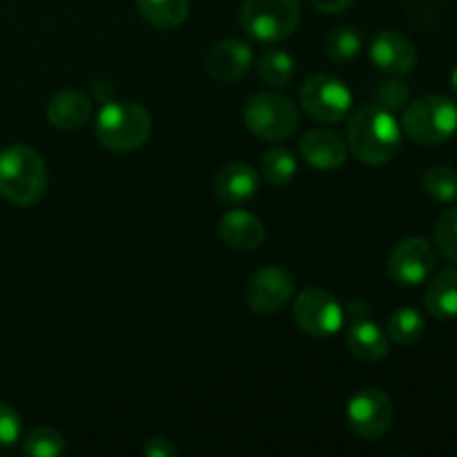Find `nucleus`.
<instances>
[{
    "instance_id": "nucleus-32",
    "label": "nucleus",
    "mask_w": 457,
    "mask_h": 457,
    "mask_svg": "<svg viewBox=\"0 0 457 457\" xmlns=\"http://www.w3.org/2000/svg\"><path fill=\"white\" fill-rule=\"evenodd\" d=\"M312 7H317L324 13H342L351 7L355 0H311Z\"/></svg>"
},
{
    "instance_id": "nucleus-9",
    "label": "nucleus",
    "mask_w": 457,
    "mask_h": 457,
    "mask_svg": "<svg viewBox=\"0 0 457 457\" xmlns=\"http://www.w3.org/2000/svg\"><path fill=\"white\" fill-rule=\"evenodd\" d=\"M348 428L361 440H378L393 424V402L379 388H361L346 406Z\"/></svg>"
},
{
    "instance_id": "nucleus-12",
    "label": "nucleus",
    "mask_w": 457,
    "mask_h": 457,
    "mask_svg": "<svg viewBox=\"0 0 457 457\" xmlns=\"http://www.w3.org/2000/svg\"><path fill=\"white\" fill-rule=\"evenodd\" d=\"M370 61L379 71L388 76H406L418 62V49L413 40L400 31H379L370 43Z\"/></svg>"
},
{
    "instance_id": "nucleus-20",
    "label": "nucleus",
    "mask_w": 457,
    "mask_h": 457,
    "mask_svg": "<svg viewBox=\"0 0 457 457\" xmlns=\"http://www.w3.org/2000/svg\"><path fill=\"white\" fill-rule=\"evenodd\" d=\"M138 12L159 29H174L187 21L190 0H137Z\"/></svg>"
},
{
    "instance_id": "nucleus-34",
    "label": "nucleus",
    "mask_w": 457,
    "mask_h": 457,
    "mask_svg": "<svg viewBox=\"0 0 457 457\" xmlns=\"http://www.w3.org/2000/svg\"><path fill=\"white\" fill-rule=\"evenodd\" d=\"M451 89L457 94V65L453 67V71H451Z\"/></svg>"
},
{
    "instance_id": "nucleus-22",
    "label": "nucleus",
    "mask_w": 457,
    "mask_h": 457,
    "mask_svg": "<svg viewBox=\"0 0 457 457\" xmlns=\"http://www.w3.org/2000/svg\"><path fill=\"white\" fill-rule=\"evenodd\" d=\"M427 328V321L420 315L415 308H397L388 320V339H393L400 346H411V344L420 342Z\"/></svg>"
},
{
    "instance_id": "nucleus-5",
    "label": "nucleus",
    "mask_w": 457,
    "mask_h": 457,
    "mask_svg": "<svg viewBox=\"0 0 457 457\" xmlns=\"http://www.w3.org/2000/svg\"><path fill=\"white\" fill-rule=\"evenodd\" d=\"M245 128L266 143L288 141L299 129V110L288 96L277 92L254 94L244 107Z\"/></svg>"
},
{
    "instance_id": "nucleus-25",
    "label": "nucleus",
    "mask_w": 457,
    "mask_h": 457,
    "mask_svg": "<svg viewBox=\"0 0 457 457\" xmlns=\"http://www.w3.org/2000/svg\"><path fill=\"white\" fill-rule=\"evenodd\" d=\"M295 172H297V159L286 147H277L263 154L262 159V177L266 179L270 186H286L293 181Z\"/></svg>"
},
{
    "instance_id": "nucleus-33",
    "label": "nucleus",
    "mask_w": 457,
    "mask_h": 457,
    "mask_svg": "<svg viewBox=\"0 0 457 457\" xmlns=\"http://www.w3.org/2000/svg\"><path fill=\"white\" fill-rule=\"evenodd\" d=\"M92 98L101 103L114 101V87L107 80H94L92 83Z\"/></svg>"
},
{
    "instance_id": "nucleus-31",
    "label": "nucleus",
    "mask_w": 457,
    "mask_h": 457,
    "mask_svg": "<svg viewBox=\"0 0 457 457\" xmlns=\"http://www.w3.org/2000/svg\"><path fill=\"white\" fill-rule=\"evenodd\" d=\"M370 311H373V308H370L364 299H353V302H348L346 311H344V320H346V317H351V321L369 320Z\"/></svg>"
},
{
    "instance_id": "nucleus-10",
    "label": "nucleus",
    "mask_w": 457,
    "mask_h": 457,
    "mask_svg": "<svg viewBox=\"0 0 457 457\" xmlns=\"http://www.w3.org/2000/svg\"><path fill=\"white\" fill-rule=\"evenodd\" d=\"M436 268V253L433 245L422 237H409L400 241L388 254L386 272L395 284L420 286L431 277Z\"/></svg>"
},
{
    "instance_id": "nucleus-1",
    "label": "nucleus",
    "mask_w": 457,
    "mask_h": 457,
    "mask_svg": "<svg viewBox=\"0 0 457 457\" xmlns=\"http://www.w3.org/2000/svg\"><path fill=\"white\" fill-rule=\"evenodd\" d=\"M348 150L366 165H384L402 147V128L393 112L378 103H366L353 112L346 128Z\"/></svg>"
},
{
    "instance_id": "nucleus-27",
    "label": "nucleus",
    "mask_w": 457,
    "mask_h": 457,
    "mask_svg": "<svg viewBox=\"0 0 457 457\" xmlns=\"http://www.w3.org/2000/svg\"><path fill=\"white\" fill-rule=\"evenodd\" d=\"M373 96L378 105L386 107L388 112H397L406 107V103H409V96H411V89L404 80H400V76H395V79L379 80L373 89Z\"/></svg>"
},
{
    "instance_id": "nucleus-23",
    "label": "nucleus",
    "mask_w": 457,
    "mask_h": 457,
    "mask_svg": "<svg viewBox=\"0 0 457 457\" xmlns=\"http://www.w3.org/2000/svg\"><path fill=\"white\" fill-rule=\"evenodd\" d=\"M361 47H364V38L357 27H337L326 38L324 54L328 61L346 62L353 61L361 52Z\"/></svg>"
},
{
    "instance_id": "nucleus-8",
    "label": "nucleus",
    "mask_w": 457,
    "mask_h": 457,
    "mask_svg": "<svg viewBox=\"0 0 457 457\" xmlns=\"http://www.w3.org/2000/svg\"><path fill=\"white\" fill-rule=\"evenodd\" d=\"M295 321L306 335L317 339L333 337L344 326V308L324 288H306L295 299Z\"/></svg>"
},
{
    "instance_id": "nucleus-2",
    "label": "nucleus",
    "mask_w": 457,
    "mask_h": 457,
    "mask_svg": "<svg viewBox=\"0 0 457 457\" xmlns=\"http://www.w3.org/2000/svg\"><path fill=\"white\" fill-rule=\"evenodd\" d=\"M45 159L29 145H12L0 152V196L18 208L36 205L47 190Z\"/></svg>"
},
{
    "instance_id": "nucleus-26",
    "label": "nucleus",
    "mask_w": 457,
    "mask_h": 457,
    "mask_svg": "<svg viewBox=\"0 0 457 457\" xmlns=\"http://www.w3.org/2000/svg\"><path fill=\"white\" fill-rule=\"evenodd\" d=\"M65 437L61 431L38 427L22 440V453L31 457H58L65 453Z\"/></svg>"
},
{
    "instance_id": "nucleus-6",
    "label": "nucleus",
    "mask_w": 457,
    "mask_h": 457,
    "mask_svg": "<svg viewBox=\"0 0 457 457\" xmlns=\"http://www.w3.org/2000/svg\"><path fill=\"white\" fill-rule=\"evenodd\" d=\"M241 27L259 43H279L295 34L302 21L299 0H245Z\"/></svg>"
},
{
    "instance_id": "nucleus-21",
    "label": "nucleus",
    "mask_w": 457,
    "mask_h": 457,
    "mask_svg": "<svg viewBox=\"0 0 457 457\" xmlns=\"http://www.w3.org/2000/svg\"><path fill=\"white\" fill-rule=\"evenodd\" d=\"M257 74L268 87H286L295 76V61L288 52L279 47H270L262 54L257 65Z\"/></svg>"
},
{
    "instance_id": "nucleus-29",
    "label": "nucleus",
    "mask_w": 457,
    "mask_h": 457,
    "mask_svg": "<svg viewBox=\"0 0 457 457\" xmlns=\"http://www.w3.org/2000/svg\"><path fill=\"white\" fill-rule=\"evenodd\" d=\"M22 420L18 411L7 402H0V449L13 446L21 440Z\"/></svg>"
},
{
    "instance_id": "nucleus-15",
    "label": "nucleus",
    "mask_w": 457,
    "mask_h": 457,
    "mask_svg": "<svg viewBox=\"0 0 457 457\" xmlns=\"http://www.w3.org/2000/svg\"><path fill=\"white\" fill-rule=\"evenodd\" d=\"M205 65L210 76L219 83H237L253 65V49L244 40H221L208 52Z\"/></svg>"
},
{
    "instance_id": "nucleus-11",
    "label": "nucleus",
    "mask_w": 457,
    "mask_h": 457,
    "mask_svg": "<svg viewBox=\"0 0 457 457\" xmlns=\"http://www.w3.org/2000/svg\"><path fill=\"white\" fill-rule=\"evenodd\" d=\"M295 295V279L286 268L266 266L245 286V303L257 315H275Z\"/></svg>"
},
{
    "instance_id": "nucleus-19",
    "label": "nucleus",
    "mask_w": 457,
    "mask_h": 457,
    "mask_svg": "<svg viewBox=\"0 0 457 457\" xmlns=\"http://www.w3.org/2000/svg\"><path fill=\"white\" fill-rule=\"evenodd\" d=\"M424 306L436 320L457 317V268H446L428 284Z\"/></svg>"
},
{
    "instance_id": "nucleus-3",
    "label": "nucleus",
    "mask_w": 457,
    "mask_h": 457,
    "mask_svg": "<svg viewBox=\"0 0 457 457\" xmlns=\"http://www.w3.org/2000/svg\"><path fill=\"white\" fill-rule=\"evenodd\" d=\"M94 134L105 150L129 154L147 143L152 134V119L145 107L138 103H103L96 123H94Z\"/></svg>"
},
{
    "instance_id": "nucleus-4",
    "label": "nucleus",
    "mask_w": 457,
    "mask_h": 457,
    "mask_svg": "<svg viewBox=\"0 0 457 457\" xmlns=\"http://www.w3.org/2000/svg\"><path fill=\"white\" fill-rule=\"evenodd\" d=\"M402 129L420 145H440L457 132V103L445 94H427L406 107Z\"/></svg>"
},
{
    "instance_id": "nucleus-17",
    "label": "nucleus",
    "mask_w": 457,
    "mask_h": 457,
    "mask_svg": "<svg viewBox=\"0 0 457 457\" xmlns=\"http://www.w3.org/2000/svg\"><path fill=\"white\" fill-rule=\"evenodd\" d=\"M49 123L58 129H71L83 128L85 123L92 116V101H89L87 94L79 92V89H62V92L54 94L47 103V110H45Z\"/></svg>"
},
{
    "instance_id": "nucleus-30",
    "label": "nucleus",
    "mask_w": 457,
    "mask_h": 457,
    "mask_svg": "<svg viewBox=\"0 0 457 457\" xmlns=\"http://www.w3.org/2000/svg\"><path fill=\"white\" fill-rule=\"evenodd\" d=\"M143 453H145V457H174L179 453V449L174 446L172 440L159 436V437H150V440L145 442Z\"/></svg>"
},
{
    "instance_id": "nucleus-16",
    "label": "nucleus",
    "mask_w": 457,
    "mask_h": 457,
    "mask_svg": "<svg viewBox=\"0 0 457 457\" xmlns=\"http://www.w3.org/2000/svg\"><path fill=\"white\" fill-rule=\"evenodd\" d=\"M259 172L248 163H228L214 177V192L226 205H241L259 190Z\"/></svg>"
},
{
    "instance_id": "nucleus-13",
    "label": "nucleus",
    "mask_w": 457,
    "mask_h": 457,
    "mask_svg": "<svg viewBox=\"0 0 457 457\" xmlns=\"http://www.w3.org/2000/svg\"><path fill=\"white\" fill-rule=\"evenodd\" d=\"M299 154L311 168L330 172L346 163L348 145L339 134L330 129H311L299 141Z\"/></svg>"
},
{
    "instance_id": "nucleus-28",
    "label": "nucleus",
    "mask_w": 457,
    "mask_h": 457,
    "mask_svg": "<svg viewBox=\"0 0 457 457\" xmlns=\"http://www.w3.org/2000/svg\"><path fill=\"white\" fill-rule=\"evenodd\" d=\"M436 245L449 262L457 263V208L442 214L436 223Z\"/></svg>"
},
{
    "instance_id": "nucleus-14",
    "label": "nucleus",
    "mask_w": 457,
    "mask_h": 457,
    "mask_svg": "<svg viewBox=\"0 0 457 457\" xmlns=\"http://www.w3.org/2000/svg\"><path fill=\"white\" fill-rule=\"evenodd\" d=\"M219 235L228 248L237 253H254L266 239V228L257 214L248 210H228L219 221Z\"/></svg>"
},
{
    "instance_id": "nucleus-24",
    "label": "nucleus",
    "mask_w": 457,
    "mask_h": 457,
    "mask_svg": "<svg viewBox=\"0 0 457 457\" xmlns=\"http://www.w3.org/2000/svg\"><path fill=\"white\" fill-rule=\"evenodd\" d=\"M422 187L433 201L440 204L457 201V170L449 165H433L424 172Z\"/></svg>"
},
{
    "instance_id": "nucleus-7",
    "label": "nucleus",
    "mask_w": 457,
    "mask_h": 457,
    "mask_svg": "<svg viewBox=\"0 0 457 457\" xmlns=\"http://www.w3.org/2000/svg\"><path fill=\"white\" fill-rule=\"evenodd\" d=\"M302 107L320 123H337L346 119L353 105V94L342 79L333 74H315L302 85Z\"/></svg>"
},
{
    "instance_id": "nucleus-18",
    "label": "nucleus",
    "mask_w": 457,
    "mask_h": 457,
    "mask_svg": "<svg viewBox=\"0 0 457 457\" xmlns=\"http://www.w3.org/2000/svg\"><path fill=\"white\" fill-rule=\"evenodd\" d=\"M346 346L357 360L379 361L388 355V337L373 320L351 321L346 333Z\"/></svg>"
}]
</instances>
